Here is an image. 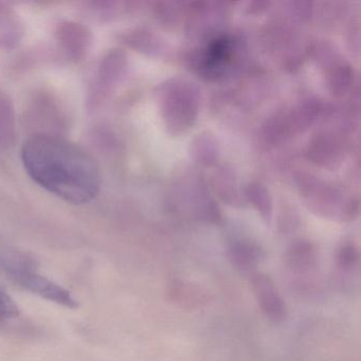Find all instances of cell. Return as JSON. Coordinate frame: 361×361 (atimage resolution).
<instances>
[{"mask_svg":"<svg viewBox=\"0 0 361 361\" xmlns=\"http://www.w3.org/2000/svg\"><path fill=\"white\" fill-rule=\"evenodd\" d=\"M22 160L35 183L69 204H87L100 192L96 159L62 135H31L23 145Z\"/></svg>","mask_w":361,"mask_h":361,"instance_id":"cell-1","label":"cell"},{"mask_svg":"<svg viewBox=\"0 0 361 361\" xmlns=\"http://www.w3.org/2000/svg\"><path fill=\"white\" fill-rule=\"evenodd\" d=\"M0 272L10 282L42 299L67 308L79 305L71 291L44 276L33 259L20 251L0 246Z\"/></svg>","mask_w":361,"mask_h":361,"instance_id":"cell-2","label":"cell"},{"mask_svg":"<svg viewBox=\"0 0 361 361\" xmlns=\"http://www.w3.org/2000/svg\"><path fill=\"white\" fill-rule=\"evenodd\" d=\"M158 102L164 126L171 135H180L192 128L200 113L197 86L183 78H171L158 86Z\"/></svg>","mask_w":361,"mask_h":361,"instance_id":"cell-3","label":"cell"},{"mask_svg":"<svg viewBox=\"0 0 361 361\" xmlns=\"http://www.w3.org/2000/svg\"><path fill=\"white\" fill-rule=\"evenodd\" d=\"M300 196L310 210L326 219L352 221L358 214V202L320 177L300 173L295 177Z\"/></svg>","mask_w":361,"mask_h":361,"instance_id":"cell-4","label":"cell"},{"mask_svg":"<svg viewBox=\"0 0 361 361\" xmlns=\"http://www.w3.org/2000/svg\"><path fill=\"white\" fill-rule=\"evenodd\" d=\"M250 283L262 314L270 322L282 323L287 317V306L274 280L268 274L257 272Z\"/></svg>","mask_w":361,"mask_h":361,"instance_id":"cell-5","label":"cell"},{"mask_svg":"<svg viewBox=\"0 0 361 361\" xmlns=\"http://www.w3.org/2000/svg\"><path fill=\"white\" fill-rule=\"evenodd\" d=\"M60 49L71 61L83 60L92 46V31L81 23L63 20L54 31Z\"/></svg>","mask_w":361,"mask_h":361,"instance_id":"cell-6","label":"cell"},{"mask_svg":"<svg viewBox=\"0 0 361 361\" xmlns=\"http://www.w3.org/2000/svg\"><path fill=\"white\" fill-rule=\"evenodd\" d=\"M128 66L126 52L121 49H113L102 59L99 65L94 90L90 94V103L97 106L104 99L106 92L113 87L124 75Z\"/></svg>","mask_w":361,"mask_h":361,"instance_id":"cell-7","label":"cell"},{"mask_svg":"<svg viewBox=\"0 0 361 361\" xmlns=\"http://www.w3.org/2000/svg\"><path fill=\"white\" fill-rule=\"evenodd\" d=\"M308 155L312 161L325 168L337 166L344 157L343 140L334 132H319L310 141Z\"/></svg>","mask_w":361,"mask_h":361,"instance_id":"cell-8","label":"cell"},{"mask_svg":"<svg viewBox=\"0 0 361 361\" xmlns=\"http://www.w3.org/2000/svg\"><path fill=\"white\" fill-rule=\"evenodd\" d=\"M320 66L325 71L326 84L331 94L341 97L352 90L354 85V71L338 52Z\"/></svg>","mask_w":361,"mask_h":361,"instance_id":"cell-9","label":"cell"},{"mask_svg":"<svg viewBox=\"0 0 361 361\" xmlns=\"http://www.w3.org/2000/svg\"><path fill=\"white\" fill-rule=\"evenodd\" d=\"M263 259L259 246L246 240L234 242L229 248V259L232 266L243 276H252L257 274V266Z\"/></svg>","mask_w":361,"mask_h":361,"instance_id":"cell-10","label":"cell"},{"mask_svg":"<svg viewBox=\"0 0 361 361\" xmlns=\"http://www.w3.org/2000/svg\"><path fill=\"white\" fill-rule=\"evenodd\" d=\"M285 266L293 274H304L316 267V252L312 243L305 240H295L287 249Z\"/></svg>","mask_w":361,"mask_h":361,"instance_id":"cell-11","label":"cell"},{"mask_svg":"<svg viewBox=\"0 0 361 361\" xmlns=\"http://www.w3.org/2000/svg\"><path fill=\"white\" fill-rule=\"evenodd\" d=\"M213 185L217 195L228 204L238 206L242 202L235 174L227 166H221L213 175Z\"/></svg>","mask_w":361,"mask_h":361,"instance_id":"cell-12","label":"cell"},{"mask_svg":"<svg viewBox=\"0 0 361 361\" xmlns=\"http://www.w3.org/2000/svg\"><path fill=\"white\" fill-rule=\"evenodd\" d=\"M16 139V109L9 96L0 94V147H10Z\"/></svg>","mask_w":361,"mask_h":361,"instance_id":"cell-13","label":"cell"},{"mask_svg":"<svg viewBox=\"0 0 361 361\" xmlns=\"http://www.w3.org/2000/svg\"><path fill=\"white\" fill-rule=\"evenodd\" d=\"M33 114H37L39 121L44 123L50 124V128H62L64 126V114L62 111V107L59 106L56 99L46 94L45 92L41 96L37 97L33 103Z\"/></svg>","mask_w":361,"mask_h":361,"instance_id":"cell-14","label":"cell"},{"mask_svg":"<svg viewBox=\"0 0 361 361\" xmlns=\"http://www.w3.org/2000/svg\"><path fill=\"white\" fill-rule=\"evenodd\" d=\"M191 155L198 164L212 166L219 158V145L210 133H200L191 142Z\"/></svg>","mask_w":361,"mask_h":361,"instance_id":"cell-15","label":"cell"},{"mask_svg":"<svg viewBox=\"0 0 361 361\" xmlns=\"http://www.w3.org/2000/svg\"><path fill=\"white\" fill-rule=\"evenodd\" d=\"M169 297L181 307L194 308L206 301V295L202 293L200 287L194 286L191 283L175 281L169 288Z\"/></svg>","mask_w":361,"mask_h":361,"instance_id":"cell-16","label":"cell"},{"mask_svg":"<svg viewBox=\"0 0 361 361\" xmlns=\"http://www.w3.org/2000/svg\"><path fill=\"white\" fill-rule=\"evenodd\" d=\"M22 25L11 10L0 5V46L11 48L20 42Z\"/></svg>","mask_w":361,"mask_h":361,"instance_id":"cell-17","label":"cell"},{"mask_svg":"<svg viewBox=\"0 0 361 361\" xmlns=\"http://www.w3.org/2000/svg\"><path fill=\"white\" fill-rule=\"evenodd\" d=\"M245 196L261 216L266 221H270L272 216V198L266 185L259 181L249 183L245 189Z\"/></svg>","mask_w":361,"mask_h":361,"instance_id":"cell-18","label":"cell"},{"mask_svg":"<svg viewBox=\"0 0 361 361\" xmlns=\"http://www.w3.org/2000/svg\"><path fill=\"white\" fill-rule=\"evenodd\" d=\"M123 41L126 45L142 54H157L162 49L159 37L145 29L130 31L124 35Z\"/></svg>","mask_w":361,"mask_h":361,"instance_id":"cell-19","label":"cell"},{"mask_svg":"<svg viewBox=\"0 0 361 361\" xmlns=\"http://www.w3.org/2000/svg\"><path fill=\"white\" fill-rule=\"evenodd\" d=\"M338 267L342 270H352L359 262L358 248L352 243H346L338 249L336 255Z\"/></svg>","mask_w":361,"mask_h":361,"instance_id":"cell-20","label":"cell"},{"mask_svg":"<svg viewBox=\"0 0 361 361\" xmlns=\"http://www.w3.org/2000/svg\"><path fill=\"white\" fill-rule=\"evenodd\" d=\"M20 316V308L8 295L7 291L0 286V324L14 320Z\"/></svg>","mask_w":361,"mask_h":361,"instance_id":"cell-21","label":"cell"}]
</instances>
